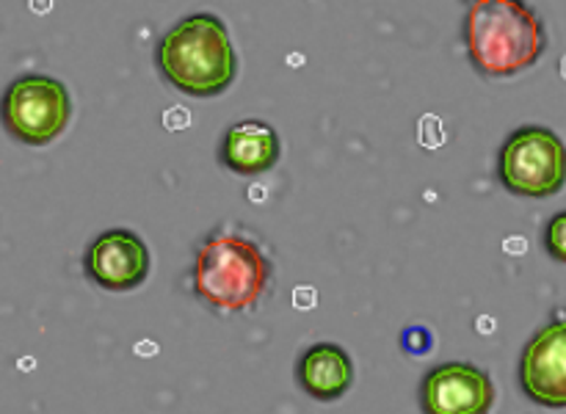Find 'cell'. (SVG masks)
<instances>
[{
	"instance_id": "obj_1",
	"label": "cell",
	"mask_w": 566,
	"mask_h": 414,
	"mask_svg": "<svg viewBox=\"0 0 566 414\" xmlns=\"http://www.w3.org/2000/svg\"><path fill=\"white\" fill-rule=\"evenodd\" d=\"M274 279V263L249 232L224 226L199 243L191 290L219 315L252 312Z\"/></svg>"
},
{
	"instance_id": "obj_2",
	"label": "cell",
	"mask_w": 566,
	"mask_h": 414,
	"mask_svg": "<svg viewBox=\"0 0 566 414\" xmlns=\"http://www.w3.org/2000/svg\"><path fill=\"white\" fill-rule=\"evenodd\" d=\"M464 47L486 77H512L531 70L547 50V28L520 0H475L462 22Z\"/></svg>"
},
{
	"instance_id": "obj_3",
	"label": "cell",
	"mask_w": 566,
	"mask_h": 414,
	"mask_svg": "<svg viewBox=\"0 0 566 414\" xmlns=\"http://www.w3.org/2000/svg\"><path fill=\"white\" fill-rule=\"evenodd\" d=\"M160 75L188 97H219L238 75V53L224 20L191 14L171 25L155 50Z\"/></svg>"
},
{
	"instance_id": "obj_4",
	"label": "cell",
	"mask_w": 566,
	"mask_h": 414,
	"mask_svg": "<svg viewBox=\"0 0 566 414\" xmlns=\"http://www.w3.org/2000/svg\"><path fill=\"white\" fill-rule=\"evenodd\" d=\"M497 177L514 197H553L566 185V144L551 127H520L501 147Z\"/></svg>"
},
{
	"instance_id": "obj_5",
	"label": "cell",
	"mask_w": 566,
	"mask_h": 414,
	"mask_svg": "<svg viewBox=\"0 0 566 414\" xmlns=\"http://www.w3.org/2000/svg\"><path fill=\"white\" fill-rule=\"evenodd\" d=\"M72 99L59 77L28 72L11 81L3 94V125L17 141L44 147L66 130Z\"/></svg>"
},
{
	"instance_id": "obj_6",
	"label": "cell",
	"mask_w": 566,
	"mask_h": 414,
	"mask_svg": "<svg viewBox=\"0 0 566 414\" xmlns=\"http://www.w3.org/2000/svg\"><path fill=\"white\" fill-rule=\"evenodd\" d=\"M492 406L495 384L490 373L473 362L437 364L420 384L423 414H490Z\"/></svg>"
},
{
	"instance_id": "obj_7",
	"label": "cell",
	"mask_w": 566,
	"mask_h": 414,
	"mask_svg": "<svg viewBox=\"0 0 566 414\" xmlns=\"http://www.w3.org/2000/svg\"><path fill=\"white\" fill-rule=\"evenodd\" d=\"M149 265H153V257H149L147 243L127 226L103 232L83 254L86 276L108 293H127L142 287L149 276Z\"/></svg>"
},
{
	"instance_id": "obj_8",
	"label": "cell",
	"mask_w": 566,
	"mask_h": 414,
	"mask_svg": "<svg viewBox=\"0 0 566 414\" xmlns=\"http://www.w3.org/2000/svg\"><path fill=\"white\" fill-rule=\"evenodd\" d=\"M520 386L545 408H566V315L542 326L520 357Z\"/></svg>"
},
{
	"instance_id": "obj_9",
	"label": "cell",
	"mask_w": 566,
	"mask_h": 414,
	"mask_svg": "<svg viewBox=\"0 0 566 414\" xmlns=\"http://www.w3.org/2000/svg\"><path fill=\"white\" fill-rule=\"evenodd\" d=\"M296 381L318 403H335L354 386V359L337 342H315L296 359Z\"/></svg>"
},
{
	"instance_id": "obj_10",
	"label": "cell",
	"mask_w": 566,
	"mask_h": 414,
	"mask_svg": "<svg viewBox=\"0 0 566 414\" xmlns=\"http://www.w3.org/2000/svg\"><path fill=\"white\" fill-rule=\"evenodd\" d=\"M280 136L260 119L235 121L221 138L219 160L241 177H258L280 160Z\"/></svg>"
},
{
	"instance_id": "obj_11",
	"label": "cell",
	"mask_w": 566,
	"mask_h": 414,
	"mask_svg": "<svg viewBox=\"0 0 566 414\" xmlns=\"http://www.w3.org/2000/svg\"><path fill=\"white\" fill-rule=\"evenodd\" d=\"M542 243H545V252L551 254L556 263L566 265V210H562V213H556L547 221Z\"/></svg>"
},
{
	"instance_id": "obj_12",
	"label": "cell",
	"mask_w": 566,
	"mask_h": 414,
	"mask_svg": "<svg viewBox=\"0 0 566 414\" xmlns=\"http://www.w3.org/2000/svg\"><path fill=\"white\" fill-rule=\"evenodd\" d=\"M418 132H420V144L423 147H440L446 141V132H442V121L437 116H426L423 121H418Z\"/></svg>"
},
{
	"instance_id": "obj_13",
	"label": "cell",
	"mask_w": 566,
	"mask_h": 414,
	"mask_svg": "<svg viewBox=\"0 0 566 414\" xmlns=\"http://www.w3.org/2000/svg\"><path fill=\"white\" fill-rule=\"evenodd\" d=\"M293 307H298V309L315 307V287L313 285H298L296 290H293Z\"/></svg>"
},
{
	"instance_id": "obj_14",
	"label": "cell",
	"mask_w": 566,
	"mask_h": 414,
	"mask_svg": "<svg viewBox=\"0 0 566 414\" xmlns=\"http://www.w3.org/2000/svg\"><path fill=\"white\" fill-rule=\"evenodd\" d=\"M164 121H166V127H169V130H177V127H188L191 116H188L186 108H180V105H177V108L166 110Z\"/></svg>"
}]
</instances>
